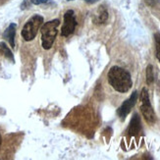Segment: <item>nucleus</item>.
Segmentation results:
<instances>
[{
  "instance_id": "1",
  "label": "nucleus",
  "mask_w": 160,
  "mask_h": 160,
  "mask_svg": "<svg viewBox=\"0 0 160 160\" xmlns=\"http://www.w3.org/2000/svg\"><path fill=\"white\" fill-rule=\"evenodd\" d=\"M108 82L110 86L112 87L116 92H127L130 90V88L133 86V82H132L131 74L125 70V69L113 66L110 69L108 75Z\"/></svg>"
},
{
  "instance_id": "2",
  "label": "nucleus",
  "mask_w": 160,
  "mask_h": 160,
  "mask_svg": "<svg viewBox=\"0 0 160 160\" xmlns=\"http://www.w3.org/2000/svg\"><path fill=\"white\" fill-rule=\"evenodd\" d=\"M59 24L60 21L55 19L44 23V25L41 27V45H42L44 49L48 50L52 47L54 40L58 33L57 27L59 26Z\"/></svg>"
},
{
  "instance_id": "3",
  "label": "nucleus",
  "mask_w": 160,
  "mask_h": 160,
  "mask_svg": "<svg viewBox=\"0 0 160 160\" xmlns=\"http://www.w3.org/2000/svg\"><path fill=\"white\" fill-rule=\"evenodd\" d=\"M43 23V18L39 15H33L25 24L21 34L26 41H31L37 37L39 28Z\"/></svg>"
},
{
  "instance_id": "4",
  "label": "nucleus",
  "mask_w": 160,
  "mask_h": 160,
  "mask_svg": "<svg viewBox=\"0 0 160 160\" xmlns=\"http://www.w3.org/2000/svg\"><path fill=\"white\" fill-rule=\"evenodd\" d=\"M141 101H142V105H141V111L143 118L145 119L148 123L149 124H153L156 121V115L154 113V110L152 108L150 100H149V95L148 89L143 88L141 93Z\"/></svg>"
},
{
  "instance_id": "5",
  "label": "nucleus",
  "mask_w": 160,
  "mask_h": 160,
  "mask_svg": "<svg viewBox=\"0 0 160 160\" xmlns=\"http://www.w3.org/2000/svg\"><path fill=\"white\" fill-rule=\"evenodd\" d=\"M76 26H77V21L74 16V11L68 10L64 15V23L61 29V36L69 37L74 32Z\"/></svg>"
},
{
  "instance_id": "6",
  "label": "nucleus",
  "mask_w": 160,
  "mask_h": 160,
  "mask_svg": "<svg viewBox=\"0 0 160 160\" xmlns=\"http://www.w3.org/2000/svg\"><path fill=\"white\" fill-rule=\"evenodd\" d=\"M137 100H138V92H134L129 98L127 100H125L122 105L119 107V109L117 111V114L122 120H125V118H126L127 115L130 113L132 108L135 106V104L137 103Z\"/></svg>"
},
{
  "instance_id": "7",
  "label": "nucleus",
  "mask_w": 160,
  "mask_h": 160,
  "mask_svg": "<svg viewBox=\"0 0 160 160\" xmlns=\"http://www.w3.org/2000/svg\"><path fill=\"white\" fill-rule=\"evenodd\" d=\"M142 130V123H141V118L138 116V114L135 113L132 120L129 125L128 133L131 137H134L140 134V132Z\"/></svg>"
},
{
  "instance_id": "8",
  "label": "nucleus",
  "mask_w": 160,
  "mask_h": 160,
  "mask_svg": "<svg viewBox=\"0 0 160 160\" xmlns=\"http://www.w3.org/2000/svg\"><path fill=\"white\" fill-rule=\"evenodd\" d=\"M16 24H10V26L7 28L6 31L4 32L3 37L8 40V42L10 43L11 47H15V34H16Z\"/></svg>"
},
{
  "instance_id": "9",
  "label": "nucleus",
  "mask_w": 160,
  "mask_h": 160,
  "mask_svg": "<svg viewBox=\"0 0 160 160\" xmlns=\"http://www.w3.org/2000/svg\"><path fill=\"white\" fill-rule=\"evenodd\" d=\"M107 19H108V12L103 6H101V8L99 10V14L96 19V22L97 24H104L107 21Z\"/></svg>"
},
{
  "instance_id": "10",
  "label": "nucleus",
  "mask_w": 160,
  "mask_h": 160,
  "mask_svg": "<svg viewBox=\"0 0 160 160\" xmlns=\"http://www.w3.org/2000/svg\"><path fill=\"white\" fill-rule=\"evenodd\" d=\"M0 52H1L3 55H5V56L8 59H10L11 61H14V57H13V54H12L11 50L4 42H0Z\"/></svg>"
},
{
  "instance_id": "11",
  "label": "nucleus",
  "mask_w": 160,
  "mask_h": 160,
  "mask_svg": "<svg viewBox=\"0 0 160 160\" xmlns=\"http://www.w3.org/2000/svg\"><path fill=\"white\" fill-rule=\"evenodd\" d=\"M154 81V75H153V67L152 65H148L147 68V83L151 85Z\"/></svg>"
},
{
  "instance_id": "12",
  "label": "nucleus",
  "mask_w": 160,
  "mask_h": 160,
  "mask_svg": "<svg viewBox=\"0 0 160 160\" xmlns=\"http://www.w3.org/2000/svg\"><path fill=\"white\" fill-rule=\"evenodd\" d=\"M155 43H156V58L160 62V32H157L154 34Z\"/></svg>"
},
{
  "instance_id": "13",
  "label": "nucleus",
  "mask_w": 160,
  "mask_h": 160,
  "mask_svg": "<svg viewBox=\"0 0 160 160\" xmlns=\"http://www.w3.org/2000/svg\"><path fill=\"white\" fill-rule=\"evenodd\" d=\"M30 2L36 5H40V4H53L51 0H30Z\"/></svg>"
},
{
  "instance_id": "14",
  "label": "nucleus",
  "mask_w": 160,
  "mask_h": 160,
  "mask_svg": "<svg viewBox=\"0 0 160 160\" xmlns=\"http://www.w3.org/2000/svg\"><path fill=\"white\" fill-rule=\"evenodd\" d=\"M145 2H147L148 5H149L151 7H154L160 2V0H145Z\"/></svg>"
},
{
  "instance_id": "15",
  "label": "nucleus",
  "mask_w": 160,
  "mask_h": 160,
  "mask_svg": "<svg viewBox=\"0 0 160 160\" xmlns=\"http://www.w3.org/2000/svg\"><path fill=\"white\" fill-rule=\"evenodd\" d=\"M85 1H87L88 3H95V2H97V1H98V0H85Z\"/></svg>"
},
{
  "instance_id": "16",
  "label": "nucleus",
  "mask_w": 160,
  "mask_h": 160,
  "mask_svg": "<svg viewBox=\"0 0 160 160\" xmlns=\"http://www.w3.org/2000/svg\"><path fill=\"white\" fill-rule=\"evenodd\" d=\"M1 142H2V138H1V135H0V145H1Z\"/></svg>"
},
{
  "instance_id": "17",
  "label": "nucleus",
  "mask_w": 160,
  "mask_h": 160,
  "mask_svg": "<svg viewBox=\"0 0 160 160\" xmlns=\"http://www.w3.org/2000/svg\"><path fill=\"white\" fill-rule=\"evenodd\" d=\"M69 1H71V0H69Z\"/></svg>"
}]
</instances>
